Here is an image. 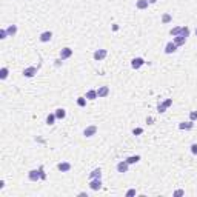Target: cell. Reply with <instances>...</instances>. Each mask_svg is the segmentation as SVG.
Masks as SVG:
<instances>
[{
    "label": "cell",
    "instance_id": "6da1fadb",
    "mask_svg": "<svg viewBox=\"0 0 197 197\" xmlns=\"http://www.w3.org/2000/svg\"><path fill=\"white\" fill-rule=\"evenodd\" d=\"M28 179L31 182H37V180L42 179V169H31L28 173Z\"/></svg>",
    "mask_w": 197,
    "mask_h": 197
},
{
    "label": "cell",
    "instance_id": "7a4b0ae2",
    "mask_svg": "<svg viewBox=\"0 0 197 197\" xmlns=\"http://www.w3.org/2000/svg\"><path fill=\"white\" fill-rule=\"evenodd\" d=\"M116 169H117V173H120V174H125V173H128V169H129V163H128L126 160L119 162V163L116 165Z\"/></svg>",
    "mask_w": 197,
    "mask_h": 197
},
{
    "label": "cell",
    "instance_id": "3957f363",
    "mask_svg": "<svg viewBox=\"0 0 197 197\" xmlns=\"http://www.w3.org/2000/svg\"><path fill=\"white\" fill-rule=\"evenodd\" d=\"M143 65H145V60L142 59V57H134V59L131 60V66H132V70H140Z\"/></svg>",
    "mask_w": 197,
    "mask_h": 197
},
{
    "label": "cell",
    "instance_id": "277c9868",
    "mask_svg": "<svg viewBox=\"0 0 197 197\" xmlns=\"http://www.w3.org/2000/svg\"><path fill=\"white\" fill-rule=\"evenodd\" d=\"M106 55H108L106 49H97V51H94V54H92L94 60H97V62H100V60L106 59Z\"/></svg>",
    "mask_w": 197,
    "mask_h": 197
},
{
    "label": "cell",
    "instance_id": "5b68a950",
    "mask_svg": "<svg viewBox=\"0 0 197 197\" xmlns=\"http://www.w3.org/2000/svg\"><path fill=\"white\" fill-rule=\"evenodd\" d=\"M173 105V99H166L165 102H162V103H159V106H157V111L159 112H165L168 108Z\"/></svg>",
    "mask_w": 197,
    "mask_h": 197
},
{
    "label": "cell",
    "instance_id": "8992f818",
    "mask_svg": "<svg viewBox=\"0 0 197 197\" xmlns=\"http://www.w3.org/2000/svg\"><path fill=\"white\" fill-rule=\"evenodd\" d=\"M90 188L92 191H99L102 188V179H90Z\"/></svg>",
    "mask_w": 197,
    "mask_h": 197
},
{
    "label": "cell",
    "instance_id": "52a82bcc",
    "mask_svg": "<svg viewBox=\"0 0 197 197\" xmlns=\"http://www.w3.org/2000/svg\"><path fill=\"white\" fill-rule=\"evenodd\" d=\"M96 132H97V126L96 125L86 126V128L83 129V136H85V137H92V136H96Z\"/></svg>",
    "mask_w": 197,
    "mask_h": 197
},
{
    "label": "cell",
    "instance_id": "ba28073f",
    "mask_svg": "<svg viewBox=\"0 0 197 197\" xmlns=\"http://www.w3.org/2000/svg\"><path fill=\"white\" fill-rule=\"evenodd\" d=\"M37 71H39V70H37L36 66H28V68L23 70V75L28 77V79H31V77H34V75L37 74Z\"/></svg>",
    "mask_w": 197,
    "mask_h": 197
},
{
    "label": "cell",
    "instance_id": "9c48e42d",
    "mask_svg": "<svg viewBox=\"0 0 197 197\" xmlns=\"http://www.w3.org/2000/svg\"><path fill=\"white\" fill-rule=\"evenodd\" d=\"M177 48H179V46H177L174 42H168V43L165 45V53L166 54H174L176 51H177Z\"/></svg>",
    "mask_w": 197,
    "mask_h": 197
},
{
    "label": "cell",
    "instance_id": "30bf717a",
    "mask_svg": "<svg viewBox=\"0 0 197 197\" xmlns=\"http://www.w3.org/2000/svg\"><path fill=\"white\" fill-rule=\"evenodd\" d=\"M72 55V49L71 48H63V49H60V54H59V57L62 59V60H66V59H70Z\"/></svg>",
    "mask_w": 197,
    "mask_h": 197
},
{
    "label": "cell",
    "instance_id": "8fae6325",
    "mask_svg": "<svg viewBox=\"0 0 197 197\" xmlns=\"http://www.w3.org/2000/svg\"><path fill=\"white\" fill-rule=\"evenodd\" d=\"M57 169H59L60 173H68V171H71V163H68V162H62V163L57 165Z\"/></svg>",
    "mask_w": 197,
    "mask_h": 197
},
{
    "label": "cell",
    "instance_id": "7c38bea8",
    "mask_svg": "<svg viewBox=\"0 0 197 197\" xmlns=\"http://www.w3.org/2000/svg\"><path fill=\"white\" fill-rule=\"evenodd\" d=\"M51 39H53V33L51 31H45V33L40 34V42L42 43H48V42H51Z\"/></svg>",
    "mask_w": 197,
    "mask_h": 197
},
{
    "label": "cell",
    "instance_id": "4fadbf2b",
    "mask_svg": "<svg viewBox=\"0 0 197 197\" xmlns=\"http://www.w3.org/2000/svg\"><path fill=\"white\" fill-rule=\"evenodd\" d=\"M97 96H99V99H103V97L109 96V88H108V86H99Z\"/></svg>",
    "mask_w": 197,
    "mask_h": 197
},
{
    "label": "cell",
    "instance_id": "5bb4252c",
    "mask_svg": "<svg viewBox=\"0 0 197 197\" xmlns=\"http://www.w3.org/2000/svg\"><path fill=\"white\" fill-rule=\"evenodd\" d=\"M149 5H151L149 0H137V2H136V8H137V9H146Z\"/></svg>",
    "mask_w": 197,
    "mask_h": 197
},
{
    "label": "cell",
    "instance_id": "9a60e30c",
    "mask_svg": "<svg viewBox=\"0 0 197 197\" xmlns=\"http://www.w3.org/2000/svg\"><path fill=\"white\" fill-rule=\"evenodd\" d=\"M194 128V123H193V120H189V122H182L179 123V129H185V131H189V129H193Z\"/></svg>",
    "mask_w": 197,
    "mask_h": 197
},
{
    "label": "cell",
    "instance_id": "2e32d148",
    "mask_svg": "<svg viewBox=\"0 0 197 197\" xmlns=\"http://www.w3.org/2000/svg\"><path fill=\"white\" fill-rule=\"evenodd\" d=\"M90 179H102V169L100 168H96L90 173Z\"/></svg>",
    "mask_w": 197,
    "mask_h": 197
},
{
    "label": "cell",
    "instance_id": "e0dca14e",
    "mask_svg": "<svg viewBox=\"0 0 197 197\" xmlns=\"http://www.w3.org/2000/svg\"><path fill=\"white\" fill-rule=\"evenodd\" d=\"M54 114H55V117H57L59 120H63V119L66 117V111H65L63 108H57Z\"/></svg>",
    "mask_w": 197,
    "mask_h": 197
},
{
    "label": "cell",
    "instance_id": "ac0fdd59",
    "mask_svg": "<svg viewBox=\"0 0 197 197\" xmlns=\"http://www.w3.org/2000/svg\"><path fill=\"white\" fill-rule=\"evenodd\" d=\"M6 31H8V36L9 37H14L17 34V25H9V26L6 28Z\"/></svg>",
    "mask_w": 197,
    "mask_h": 197
},
{
    "label": "cell",
    "instance_id": "d6986e66",
    "mask_svg": "<svg viewBox=\"0 0 197 197\" xmlns=\"http://www.w3.org/2000/svg\"><path fill=\"white\" fill-rule=\"evenodd\" d=\"M177 46H182V45H185V42H186V37H183V36H176L174 37V40H173Z\"/></svg>",
    "mask_w": 197,
    "mask_h": 197
},
{
    "label": "cell",
    "instance_id": "ffe728a7",
    "mask_svg": "<svg viewBox=\"0 0 197 197\" xmlns=\"http://www.w3.org/2000/svg\"><path fill=\"white\" fill-rule=\"evenodd\" d=\"M86 99L88 100H96V99H99V96H97V90H90L86 92Z\"/></svg>",
    "mask_w": 197,
    "mask_h": 197
},
{
    "label": "cell",
    "instance_id": "44dd1931",
    "mask_svg": "<svg viewBox=\"0 0 197 197\" xmlns=\"http://www.w3.org/2000/svg\"><path fill=\"white\" fill-rule=\"evenodd\" d=\"M126 162H128L129 165H134V163L140 162V156H139V154H136V156H129V157H126Z\"/></svg>",
    "mask_w": 197,
    "mask_h": 197
},
{
    "label": "cell",
    "instance_id": "7402d4cb",
    "mask_svg": "<svg viewBox=\"0 0 197 197\" xmlns=\"http://www.w3.org/2000/svg\"><path fill=\"white\" fill-rule=\"evenodd\" d=\"M8 74H9V70H8L6 66H3V68L0 70V79H2V80H5V79L8 77Z\"/></svg>",
    "mask_w": 197,
    "mask_h": 197
},
{
    "label": "cell",
    "instance_id": "603a6c76",
    "mask_svg": "<svg viewBox=\"0 0 197 197\" xmlns=\"http://www.w3.org/2000/svg\"><path fill=\"white\" fill-rule=\"evenodd\" d=\"M180 33H182V26H176V28H173V29L169 31V34H171L173 37L180 36Z\"/></svg>",
    "mask_w": 197,
    "mask_h": 197
},
{
    "label": "cell",
    "instance_id": "cb8c5ba5",
    "mask_svg": "<svg viewBox=\"0 0 197 197\" xmlns=\"http://www.w3.org/2000/svg\"><path fill=\"white\" fill-rule=\"evenodd\" d=\"M55 114H49L48 117H46V125H54V122H55Z\"/></svg>",
    "mask_w": 197,
    "mask_h": 197
},
{
    "label": "cell",
    "instance_id": "d4e9b609",
    "mask_svg": "<svg viewBox=\"0 0 197 197\" xmlns=\"http://www.w3.org/2000/svg\"><path fill=\"white\" fill-rule=\"evenodd\" d=\"M189 33H191V31H189L188 26H182V33H180V36H183V37L188 39V37H189Z\"/></svg>",
    "mask_w": 197,
    "mask_h": 197
},
{
    "label": "cell",
    "instance_id": "484cf974",
    "mask_svg": "<svg viewBox=\"0 0 197 197\" xmlns=\"http://www.w3.org/2000/svg\"><path fill=\"white\" fill-rule=\"evenodd\" d=\"M77 105L79 106H85L86 105V97H79L77 99Z\"/></svg>",
    "mask_w": 197,
    "mask_h": 197
},
{
    "label": "cell",
    "instance_id": "4316f807",
    "mask_svg": "<svg viewBox=\"0 0 197 197\" xmlns=\"http://www.w3.org/2000/svg\"><path fill=\"white\" fill-rule=\"evenodd\" d=\"M171 20H173V17H171L169 14H163V17H162V22H163V23H169Z\"/></svg>",
    "mask_w": 197,
    "mask_h": 197
},
{
    "label": "cell",
    "instance_id": "83f0119b",
    "mask_svg": "<svg viewBox=\"0 0 197 197\" xmlns=\"http://www.w3.org/2000/svg\"><path fill=\"white\" fill-rule=\"evenodd\" d=\"M6 37H9V36H8V31H6L5 28H3V29H0V39H2V40H5Z\"/></svg>",
    "mask_w": 197,
    "mask_h": 197
},
{
    "label": "cell",
    "instance_id": "f1b7e54d",
    "mask_svg": "<svg viewBox=\"0 0 197 197\" xmlns=\"http://www.w3.org/2000/svg\"><path fill=\"white\" fill-rule=\"evenodd\" d=\"M136 194H137V191H136L134 188H131V189L126 191V197H132V196H136Z\"/></svg>",
    "mask_w": 197,
    "mask_h": 197
},
{
    "label": "cell",
    "instance_id": "f546056e",
    "mask_svg": "<svg viewBox=\"0 0 197 197\" xmlns=\"http://www.w3.org/2000/svg\"><path fill=\"white\" fill-rule=\"evenodd\" d=\"M183 194H185L183 189H176V191L173 193V197H180V196H183Z\"/></svg>",
    "mask_w": 197,
    "mask_h": 197
},
{
    "label": "cell",
    "instance_id": "4dcf8cb0",
    "mask_svg": "<svg viewBox=\"0 0 197 197\" xmlns=\"http://www.w3.org/2000/svg\"><path fill=\"white\" fill-rule=\"evenodd\" d=\"M189 120H193V122L197 120V111H191L189 112Z\"/></svg>",
    "mask_w": 197,
    "mask_h": 197
},
{
    "label": "cell",
    "instance_id": "1f68e13d",
    "mask_svg": "<svg viewBox=\"0 0 197 197\" xmlns=\"http://www.w3.org/2000/svg\"><path fill=\"white\" fill-rule=\"evenodd\" d=\"M142 132H143V129H142V128H134V129H132V134H134V136L142 134Z\"/></svg>",
    "mask_w": 197,
    "mask_h": 197
},
{
    "label": "cell",
    "instance_id": "d6a6232c",
    "mask_svg": "<svg viewBox=\"0 0 197 197\" xmlns=\"http://www.w3.org/2000/svg\"><path fill=\"white\" fill-rule=\"evenodd\" d=\"M189 148H191V153H193L194 156H197V143H193Z\"/></svg>",
    "mask_w": 197,
    "mask_h": 197
},
{
    "label": "cell",
    "instance_id": "836d02e7",
    "mask_svg": "<svg viewBox=\"0 0 197 197\" xmlns=\"http://www.w3.org/2000/svg\"><path fill=\"white\" fill-rule=\"evenodd\" d=\"M156 2H157V0H149V3H156Z\"/></svg>",
    "mask_w": 197,
    "mask_h": 197
},
{
    "label": "cell",
    "instance_id": "e575fe53",
    "mask_svg": "<svg viewBox=\"0 0 197 197\" xmlns=\"http://www.w3.org/2000/svg\"><path fill=\"white\" fill-rule=\"evenodd\" d=\"M194 33H196V36H197V28H196V31H194Z\"/></svg>",
    "mask_w": 197,
    "mask_h": 197
}]
</instances>
